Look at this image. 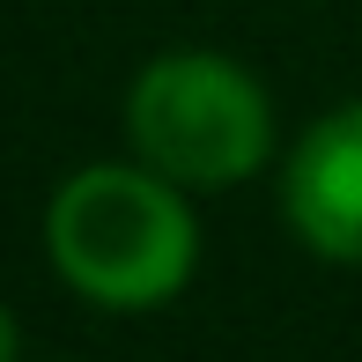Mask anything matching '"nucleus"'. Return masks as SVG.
Segmentation results:
<instances>
[{"label": "nucleus", "mask_w": 362, "mask_h": 362, "mask_svg": "<svg viewBox=\"0 0 362 362\" xmlns=\"http://www.w3.org/2000/svg\"><path fill=\"white\" fill-rule=\"evenodd\" d=\"M45 252L74 296L104 310H156L200 267V222L163 170L89 163L45 207Z\"/></svg>", "instance_id": "f257e3e1"}, {"label": "nucleus", "mask_w": 362, "mask_h": 362, "mask_svg": "<svg viewBox=\"0 0 362 362\" xmlns=\"http://www.w3.org/2000/svg\"><path fill=\"white\" fill-rule=\"evenodd\" d=\"M126 134L141 163L170 185H237L274 148V104L237 59L222 52H163L126 96Z\"/></svg>", "instance_id": "f03ea898"}, {"label": "nucleus", "mask_w": 362, "mask_h": 362, "mask_svg": "<svg viewBox=\"0 0 362 362\" xmlns=\"http://www.w3.org/2000/svg\"><path fill=\"white\" fill-rule=\"evenodd\" d=\"M281 207L296 237L333 267H362V104H340L296 141Z\"/></svg>", "instance_id": "7ed1b4c3"}, {"label": "nucleus", "mask_w": 362, "mask_h": 362, "mask_svg": "<svg viewBox=\"0 0 362 362\" xmlns=\"http://www.w3.org/2000/svg\"><path fill=\"white\" fill-rule=\"evenodd\" d=\"M0 362H15V318L0 310Z\"/></svg>", "instance_id": "20e7f679"}]
</instances>
